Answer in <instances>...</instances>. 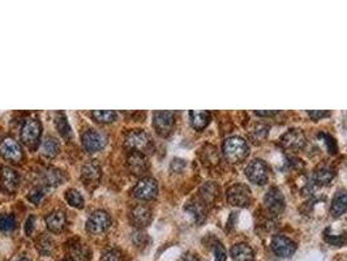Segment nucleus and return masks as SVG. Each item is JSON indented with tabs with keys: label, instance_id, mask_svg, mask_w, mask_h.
<instances>
[{
	"label": "nucleus",
	"instance_id": "1",
	"mask_svg": "<svg viewBox=\"0 0 347 261\" xmlns=\"http://www.w3.org/2000/svg\"><path fill=\"white\" fill-rule=\"evenodd\" d=\"M222 153L230 163H240L248 157L249 146L244 138L232 136L224 140Z\"/></svg>",
	"mask_w": 347,
	"mask_h": 261
},
{
	"label": "nucleus",
	"instance_id": "2",
	"mask_svg": "<svg viewBox=\"0 0 347 261\" xmlns=\"http://www.w3.org/2000/svg\"><path fill=\"white\" fill-rule=\"evenodd\" d=\"M126 148H128L131 152L140 153H151L154 149V144L151 140L150 134L146 133L142 130H130L126 136Z\"/></svg>",
	"mask_w": 347,
	"mask_h": 261
},
{
	"label": "nucleus",
	"instance_id": "3",
	"mask_svg": "<svg viewBox=\"0 0 347 261\" xmlns=\"http://www.w3.org/2000/svg\"><path fill=\"white\" fill-rule=\"evenodd\" d=\"M42 132V126L37 119H26L21 130V141L24 142L29 149H35L39 144Z\"/></svg>",
	"mask_w": 347,
	"mask_h": 261
},
{
	"label": "nucleus",
	"instance_id": "4",
	"mask_svg": "<svg viewBox=\"0 0 347 261\" xmlns=\"http://www.w3.org/2000/svg\"><path fill=\"white\" fill-rule=\"evenodd\" d=\"M246 175L252 183L263 186L269 179V170H268L267 163L261 159H253L246 167Z\"/></svg>",
	"mask_w": 347,
	"mask_h": 261
},
{
	"label": "nucleus",
	"instance_id": "5",
	"mask_svg": "<svg viewBox=\"0 0 347 261\" xmlns=\"http://www.w3.org/2000/svg\"><path fill=\"white\" fill-rule=\"evenodd\" d=\"M110 225H111V217L109 213L105 210H95L89 217L88 222H86V229L90 234L99 235V234L105 233L110 227Z\"/></svg>",
	"mask_w": 347,
	"mask_h": 261
},
{
	"label": "nucleus",
	"instance_id": "6",
	"mask_svg": "<svg viewBox=\"0 0 347 261\" xmlns=\"http://www.w3.org/2000/svg\"><path fill=\"white\" fill-rule=\"evenodd\" d=\"M132 194L139 200H153L158 194L157 180L153 178H142L132 190Z\"/></svg>",
	"mask_w": 347,
	"mask_h": 261
},
{
	"label": "nucleus",
	"instance_id": "7",
	"mask_svg": "<svg viewBox=\"0 0 347 261\" xmlns=\"http://www.w3.org/2000/svg\"><path fill=\"white\" fill-rule=\"evenodd\" d=\"M174 123H175V117L172 111H155L153 115V126L157 133L163 137L171 133Z\"/></svg>",
	"mask_w": 347,
	"mask_h": 261
},
{
	"label": "nucleus",
	"instance_id": "8",
	"mask_svg": "<svg viewBox=\"0 0 347 261\" xmlns=\"http://www.w3.org/2000/svg\"><path fill=\"white\" fill-rule=\"evenodd\" d=\"M0 154L4 159L12 163H20L22 161V149L14 138H4L0 144Z\"/></svg>",
	"mask_w": 347,
	"mask_h": 261
},
{
	"label": "nucleus",
	"instance_id": "9",
	"mask_svg": "<svg viewBox=\"0 0 347 261\" xmlns=\"http://www.w3.org/2000/svg\"><path fill=\"white\" fill-rule=\"evenodd\" d=\"M107 138L103 133L95 130H89L82 134V145L88 153H97L106 146Z\"/></svg>",
	"mask_w": 347,
	"mask_h": 261
},
{
	"label": "nucleus",
	"instance_id": "10",
	"mask_svg": "<svg viewBox=\"0 0 347 261\" xmlns=\"http://www.w3.org/2000/svg\"><path fill=\"white\" fill-rule=\"evenodd\" d=\"M279 142L284 149L296 152V150H300L304 146L307 138H305L304 133L300 130H290L280 136Z\"/></svg>",
	"mask_w": 347,
	"mask_h": 261
},
{
	"label": "nucleus",
	"instance_id": "11",
	"mask_svg": "<svg viewBox=\"0 0 347 261\" xmlns=\"http://www.w3.org/2000/svg\"><path fill=\"white\" fill-rule=\"evenodd\" d=\"M264 202H265L268 210L274 215H279L284 210V206H286L283 195L277 187L270 188L268 191L265 198H264Z\"/></svg>",
	"mask_w": 347,
	"mask_h": 261
},
{
	"label": "nucleus",
	"instance_id": "12",
	"mask_svg": "<svg viewBox=\"0 0 347 261\" xmlns=\"http://www.w3.org/2000/svg\"><path fill=\"white\" fill-rule=\"evenodd\" d=\"M272 250L274 251V254L279 256V258L288 259L291 258L292 255L296 251V246L291 239H288L284 235H276L272 239Z\"/></svg>",
	"mask_w": 347,
	"mask_h": 261
},
{
	"label": "nucleus",
	"instance_id": "13",
	"mask_svg": "<svg viewBox=\"0 0 347 261\" xmlns=\"http://www.w3.org/2000/svg\"><path fill=\"white\" fill-rule=\"evenodd\" d=\"M127 166L130 171L136 177H141L149 169V162H147L146 154L140 152H131L127 158Z\"/></svg>",
	"mask_w": 347,
	"mask_h": 261
},
{
	"label": "nucleus",
	"instance_id": "14",
	"mask_svg": "<svg viewBox=\"0 0 347 261\" xmlns=\"http://www.w3.org/2000/svg\"><path fill=\"white\" fill-rule=\"evenodd\" d=\"M251 192L248 187L243 184H235L227 190V200L231 205L235 206H247L251 200Z\"/></svg>",
	"mask_w": 347,
	"mask_h": 261
},
{
	"label": "nucleus",
	"instance_id": "15",
	"mask_svg": "<svg viewBox=\"0 0 347 261\" xmlns=\"http://www.w3.org/2000/svg\"><path fill=\"white\" fill-rule=\"evenodd\" d=\"M130 219L136 227H146L151 221V210L146 205H136L131 210Z\"/></svg>",
	"mask_w": 347,
	"mask_h": 261
},
{
	"label": "nucleus",
	"instance_id": "16",
	"mask_svg": "<svg viewBox=\"0 0 347 261\" xmlns=\"http://www.w3.org/2000/svg\"><path fill=\"white\" fill-rule=\"evenodd\" d=\"M81 179L84 180L86 186H93L101 179V166L97 161H90L86 165H84L81 170Z\"/></svg>",
	"mask_w": 347,
	"mask_h": 261
},
{
	"label": "nucleus",
	"instance_id": "17",
	"mask_svg": "<svg viewBox=\"0 0 347 261\" xmlns=\"http://www.w3.org/2000/svg\"><path fill=\"white\" fill-rule=\"evenodd\" d=\"M0 182L4 190H7L8 192H13L20 184V177L13 169L4 166L0 170Z\"/></svg>",
	"mask_w": 347,
	"mask_h": 261
},
{
	"label": "nucleus",
	"instance_id": "18",
	"mask_svg": "<svg viewBox=\"0 0 347 261\" xmlns=\"http://www.w3.org/2000/svg\"><path fill=\"white\" fill-rule=\"evenodd\" d=\"M66 223H67V219H66V214L60 210H56V212L50 213L47 217H46V225H47V229L54 234L62 233L66 227Z\"/></svg>",
	"mask_w": 347,
	"mask_h": 261
},
{
	"label": "nucleus",
	"instance_id": "19",
	"mask_svg": "<svg viewBox=\"0 0 347 261\" xmlns=\"http://www.w3.org/2000/svg\"><path fill=\"white\" fill-rule=\"evenodd\" d=\"M347 210V191L340 190L334 195L332 206H330V213L333 217L338 218Z\"/></svg>",
	"mask_w": 347,
	"mask_h": 261
},
{
	"label": "nucleus",
	"instance_id": "20",
	"mask_svg": "<svg viewBox=\"0 0 347 261\" xmlns=\"http://www.w3.org/2000/svg\"><path fill=\"white\" fill-rule=\"evenodd\" d=\"M230 255L234 261H252L255 258L253 250L246 243H238L232 246Z\"/></svg>",
	"mask_w": 347,
	"mask_h": 261
},
{
	"label": "nucleus",
	"instance_id": "21",
	"mask_svg": "<svg viewBox=\"0 0 347 261\" xmlns=\"http://www.w3.org/2000/svg\"><path fill=\"white\" fill-rule=\"evenodd\" d=\"M191 124L197 130H203L210 122V113L209 111H190Z\"/></svg>",
	"mask_w": 347,
	"mask_h": 261
},
{
	"label": "nucleus",
	"instance_id": "22",
	"mask_svg": "<svg viewBox=\"0 0 347 261\" xmlns=\"http://www.w3.org/2000/svg\"><path fill=\"white\" fill-rule=\"evenodd\" d=\"M69 256L73 261H88L90 258V251L82 243L69 246Z\"/></svg>",
	"mask_w": 347,
	"mask_h": 261
},
{
	"label": "nucleus",
	"instance_id": "23",
	"mask_svg": "<svg viewBox=\"0 0 347 261\" xmlns=\"http://www.w3.org/2000/svg\"><path fill=\"white\" fill-rule=\"evenodd\" d=\"M41 150H42L43 155L49 157V158H53V157H55V155L59 154L60 142L58 141L55 137H51V136H49V137H46L45 140H43L42 148H41Z\"/></svg>",
	"mask_w": 347,
	"mask_h": 261
},
{
	"label": "nucleus",
	"instance_id": "24",
	"mask_svg": "<svg viewBox=\"0 0 347 261\" xmlns=\"http://www.w3.org/2000/svg\"><path fill=\"white\" fill-rule=\"evenodd\" d=\"M334 178V171L328 166H320L313 173V179L319 184H328Z\"/></svg>",
	"mask_w": 347,
	"mask_h": 261
},
{
	"label": "nucleus",
	"instance_id": "25",
	"mask_svg": "<svg viewBox=\"0 0 347 261\" xmlns=\"http://www.w3.org/2000/svg\"><path fill=\"white\" fill-rule=\"evenodd\" d=\"M35 244H37V248H38L39 252L42 255H45V256H49V255L53 254L54 248H55L54 240L51 239L49 235H46V234L41 235V237L37 239Z\"/></svg>",
	"mask_w": 347,
	"mask_h": 261
},
{
	"label": "nucleus",
	"instance_id": "26",
	"mask_svg": "<svg viewBox=\"0 0 347 261\" xmlns=\"http://www.w3.org/2000/svg\"><path fill=\"white\" fill-rule=\"evenodd\" d=\"M46 184L50 187H56L66 180V175L63 171H60L58 169H49L46 173Z\"/></svg>",
	"mask_w": 347,
	"mask_h": 261
},
{
	"label": "nucleus",
	"instance_id": "27",
	"mask_svg": "<svg viewBox=\"0 0 347 261\" xmlns=\"http://www.w3.org/2000/svg\"><path fill=\"white\" fill-rule=\"evenodd\" d=\"M55 126L59 130V133L63 136V137H69L70 136V127L69 123H68L66 115L62 113H58L55 115Z\"/></svg>",
	"mask_w": 347,
	"mask_h": 261
},
{
	"label": "nucleus",
	"instance_id": "28",
	"mask_svg": "<svg viewBox=\"0 0 347 261\" xmlns=\"http://www.w3.org/2000/svg\"><path fill=\"white\" fill-rule=\"evenodd\" d=\"M66 200L73 208L81 209L84 206V197L81 196V194L77 190H68L66 192Z\"/></svg>",
	"mask_w": 347,
	"mask_h": 261
},
{
	"label": "nucleus",
	"instance_id": "29",
	"mask_svg": "<svg viewBox=\"0 0 347 261\" xmlns=\"http://www.w3.org/2000/svg\"><path fill=\"white\" fill-rule=\"evenodd\" d=\"M93 118H94L97 122L99 123H111L116 119V113L115 111H111V110H97V111H93L91 113Z\"/></svg>",
	"mask_w": 347,
	"mask_h": 261
},
{
	"label": "nucleus",
	"instance_id": "30",
	"mask_svg": "<svg viewBox=\"0 0 347 261\" xmlns=\"http://www.w3.org/2000/svg\"><path fill=\"white\" fill-rule=\"evenodd\" d=\"M200 194L204 201L213 202L215 196H217V187H215V184L209 182V183L204 184L203 188L200 190Z\"/></svg>",
	"mask_w": 347,
	"mask_h": 261
},
{
	"label": "nucleus",
	"instance_id": "31",
	"mask_svg": "<svg viewBox=\"0 0 347 261\" xmlns=\"http://www.w3.org/2000/svg\"><path fill=\"white\" fill-rule=\"evenodd\" d=\"M16 227V219L12 214H1L0 215V230L4 233H11Z\"/></svg>",
	"mask_w": 347,
	"mask_h": 261
},
{
	"label": "nucleus",
	"instance_id": "32",
	"mask_svg": "<svg viewBox=\"0 0 347 261\" xmlns=\"http://www.w3.org/2000/svg\"><path fill=\"white\" fill-rule=\"evenodd\" d=\"M268 132H269V127H268L267 124H263V123L256 124L252 132H251V137H252L256 142H260V141H263L264 138H267Z\"/></svg>",
	"mask_w": 347,
	"mask_h": 261
},
{
	"label": "nucleus",
	"instance_id": "33",
	"mask_svg": "<svg viewBox=\"0 0 347 261\" xmlns=\"http://www.w3.org/2000/svg\"><path fill=\"white\" fill-rule=\"evenodd\" d=\"M188 210L191 212V214H193L197 222H203L205 219V209H204V205L200 204V202H191L188 205Z\"/></svg>",
	"mask_w": 347,
	"mask_h": 261
},
{
	"label": "nucleus",
	"instance_id": "34",
	"mask_svg": "<svg viewBox=\"0 0 347 261\" xmlns=\"http://www.w3.org/2000/svg\"><path fill=\"white\" fill-rule=\"evenodd\" d=\"M99 261H123V256L118 250H110L103 254Z\"/></svg>",
	"mask_w": 347,
	"mask_h": 261
},
{
	"label": "nucleus",
	"instance_id": "35",
	"mask_svg": "<svg viewBox=\"0 0 347 261\" xmlns=\"http://www.w3.org/2000/svg\"><path fill=\"white\" fill-rule=\"evenodd\" d=\"M43 191L39 190V188H37V190H33L32 192H29V196L28 198L32 202H34V204H39L41 202V200L43 198Z\"/></svg>",
	"mask_w": 347,
	"mask_h": 261
},
{
	"label": "nucleus",
	"instance_id": "36",
	"mask_svg": "<svg viewBox=\"0 0 347 261\" xmlns=\"http://www.w3.org/2000/svg\"><path fill=\"white\" fill-rule=\"evenodd\" d=\"M214 255H215V261H226V252H224V248L222 247L221 244L215 246Z\"/></svg>",
	"mask_w": 347,
	"mask_h": 261
},
{
	"label": "nucleus",
	"instance_id": "37",
	"mask_svg": "<svg viewBox=\"0 0 347 261\" xmlns=\"http://www.w3.org/2000/svg\"><path fill=\"white\" fill-rule=\"evenodd\" d=\"M324 138H325V144L328 145V148H329V152L332 153V154H334V153L337 152V144L334 142V138L332 137V136H329V134H323Z\"/></svg>",
	"mask_w": 347,
	"mask_h": 261
},
{
	"label": "nucleus",
	"instance_id": "38",
	"mask_svg": "<svg viewBox=\"0 0 347 261\" xmlns=\"http://www.w3.org/2000/svg\"><path fill=\"white\" fill-rule=\"evenodd\" d=\"M309 117L312 118L313 120H319L324 117H328L329 113H325V111H309Z\"/></svg>",
	"mask_w": 347,
	"mask_h": 261
},
{
	"label": "nucleus",
	"instance_id": "39",
	"mask_svg": "<svg viewBox=\"0 0 347 261\" xmlns=\"http://www.w3.org/2000/svg\"><path fill=\"white\" fill-rule=\"evenodd\" d=\"M34 221H35V218L33 217V215L28 218V222H26V234H30L33 231V227H34Z\"/></svg>",
	"mask_w": 347,
	"mask_h": 261
},
{
	"label": "nucleus",
	"instance_id": "40",
	"mask_svg": "<svg viewBox=\"0 0 347 261\" xmlns=\"http://www.w3.org/2000/svg\"><path fill=\"white\" fill-rule=\"evenodd\" d=\"M180 261H199V259H197L195 255L187 254V255H184L182 259H180Z\"/></svg>",
	"mask_w": 347,
	"mask_h": 261
},
{
	"label": "nucleus",
	"instance_id": "41",
	"mask_svg": "<svg viewBox=\"0 0 347 261\" xmlns=\"http://www.w3.org/2000/svg\"><path fill=\"white\" fill-rule=\"evenodd\" d=\"M257 115H263V117H267V115H274L277 114L276 111H257Z\"/></svg>",
	"mask_w": 347,
	"mask_h": 261
},
{
	"label": "nucleus",
	"instance_id": "42",
	"mask_svg": "<svg viewBox=\"0 0 347 261\" xmlns=\"http://www.w3.org/2000/svg\"><path fill=\"white\" fill-rule=\"evenodd\" d=\"M18 261H29V260H28V259L22 258V259H20V260H18Z\"/></svg>",
	"mask_w": 347,
	"mask_h": 261
}]
</instances>
